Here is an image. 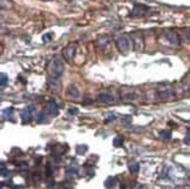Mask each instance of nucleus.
Returning a JSON list of instances; mask_svg holds the SVG:
<instances>
[{"label": "nucleus", "mask_w": 190, "mask_h": 189, "mask_svg": "<svg viewBox=\"0 0 190 189\" xmlns=\"http://www.w3.org/2000/svg\"><path fill=\"white\" fill-rule=\"evenodd\" d=\"M48 71L50 76H54V78H60L62 75V73L65 71V62L62 61V59L60 58H54L49 66H48Z\"/></svg>", "instance_id": "1"}, {"label": "nucleus", "mask_w": 190, "mask_h": 189, "mask_svg": "<svg viewBox=\"0 0 190 189\" xmlns=\"http://www.w3.org/2000/svg\"><path fill=\"white\" fill-rule=\"evenodd\" d=\"M166 38L171 45H178V44H180V38H178V35H177L174 31H168V32H166Z\"/></svg>", "instance_id": "5"}, {"label": "nucleus", "mask_w": 190, "mask_h": 189, "mask_svg": "<svg viewBox=\"0 0 190 189\" xmlns=\"http://www.w3.org/2000/svg\"><path fill=\"white\" fill-rule=\"evenodd\" d=\"M145 12H147V7H145V6L137 5V6L134 7V10H133V12H132L130 15H132V17H141Z\"/></svg>", "instance_id": "8"}, {"label": "nucleus", "mask_w": 190, "mask_h": 189, "mask_svg": "<svg viewBox=\"0 0 190 189\" xmlns=\"http://www.w3.org/2000/svg\"><path fill=\"white\" fill-rule=\"evenodd\" d=\"M108 39L106 38V37H101V38H99L97 39V45L100 46V47H104L107 44H108Z\"/></svg>", "instance_id": "14"}, {"label": "nucleus", "mask_w": 190, "mask_h": 189, "mask_svg": "<svg viewBox=\"0 0 190 189\" xmlns=\"http://www.w3.org/2000/svg\"><path fill=\"white\" fill-rule=\"evenodd\" d=\"M76 150H77V154H85V153H86V150H87V146H85V144H82V146H77Z\"/></svg>", "instance_id": "19"}, {"label": "nucleus", "mask_w": 190, "mask_h": 189, "mask_svg": "<svg viewBox=\"0 0 190 189\" xmlns=\"http://www.w3.org/2000/svg\"><path fill=\"white\" fill-rule=\"evenodd\" d=\"M74 54H75V47L74 46H68V47L65 48L64 51V55L66 59H73L74 58Z\"/></svg>", "instance_id": "9"}, {"label": "nucleus", "mask_w": 190, "mask_h": 189, "mask_svg": "<svg viewBox=\"0 0 190 189\" xmlns=\"http://www.w3.org/2000/svg\"><path fill=\"white\" fill-rule=\"evenodd\" d=\"M157 95H159V97H160L161 100H170V99L175 97V93H174V91H171V89L161 91V92H159Z\"/></svg>", "instance_id": "7"}, {"label": "nucleus", "mask_w": 190, "mask_h": 189, "mask_svg": "<svg viewBox=\"0 0 190 189\" xmlns=\"http://www.w3.org/2000/svg\"><path fill=\"white\" fill-rule=\"evenodd\" d=\"M13 112H14V109L13 108H6L4 112H2V116L4 119H6V120H12V116H13Z\"/></svg>", "instance_id": "12"}, {"label": "nucleus", "mask_w": 190, "mask_h": 189, "mask_svg": "<svg viewBox=\"0 0 190 189\" xmlns=\"http://www.w3.org/2000/svg\"><path fill=\"white\" fill-rule=\"evenodd\" d=\"M20 116H21V120H23V122H24V123H28V122L32 120V114H31V112H29L27 108L21 112Z\"/></svg>", "instance_id": "11"}, {"label": "nucleus", "mask_w": 190, "mask_h": 189, "mask_svg": "<svg viewBox=\"0 0 190 189\" xmlns=\"http://www.w3.org/2000/svg\"><path fill=\"white\" fill-rule=\"evenodd\" d=\"M7 82H8V76H7V74L1 73V76H0V85H1V88H5V86L7 85Z\"/></svg>", "instance_id": "13"}, {"label": "nucleus", "mask_w": 190, "mask_h": 189, "mask_svg": "<svg viewBox=\"0 0 190 189\" xmlns=\"http://www.w3.org/2000/svg\"><path fill=\"white\" fill-rule=\"evenodd\" d=\"M97 100H99L100 102H102V103H113V102L115 101L114 96L108 94V93H101V94H99Z\"/></svg>", "instance_id": "6"}, {"label": "nucleus", "mask_w": 190, "mask_h": 189, "mask_svg": "<svg viewBox=\"0 0 190 189\" xmlns=\"http://www.w3.org/2000/svg\"><path fill=\"white\" fill-rule=\"evenodd\" d=\"M69 113H77V109H75V108H73V109H69Z\"/></svg>", "instance_id": "24"}, {"label": "nucleus", "mask_w": 190, "mask_h": 189, "mask_svg": "<svg viewBox=\"0 0 190 189\" xmlns=\"http://www.w3.org/2000/svg\"><path fill=\"white\" fill-rule=\"evenodd\" d=\"M67 189H72V188H67Z\"/></svg>", "instance_id": "25"}, {"label": "nucleus", "mask_w": 190, "mask_h": 189, "mask_svg": "<svg viewBox=\"0 0 190 189\" xmlns=\"http://www.w3.org/2000/svg\"><path fill=\"white\" fill-rule=\"evenodd\" d=\"M114 116H113V115H109V116H108V118H107V120H106V122H108V121H113V120H114Z\"/></svg>", "instance_id": "23"}, {"label": "nucleus", "mask_w": 190, "mask_h": 189, "mask_svg": "<svg viewBox=\"0 0 190 189\" xmlns=\"http://www.w3.org/2000/svg\"><path fill=\"white\" fill-rule=\"evenodd\" d=\"M48 86L53 92H59L61 89V80L60 78H54V76H49L48 79Z\"/></svg>", "instance_id": "3"}, {"label": "nucleus", "mask_w": 190, "mask_h": 189, "mask_svg": "<svg viewBox=\"0 0 190 189\" xmlns=\"http://www.w3.org/2000/svg\"><path fill=\"white\" fill-rule=\"evenodd\" d=\"M67 94L69 95V96H72L73 99H77L80 93H79V89H77L74 85H71V86L68 87V89H67Z\"/></svg>", "instance_id": "10"}, {"label": "nucleus", "mask_w": 190, "mask_h": 189, "mask_svg": "<svg viewBox=\"0 0 190 189\" xmlns=\"http://www.w3.org/2000/svg\"><path fill=\"white\" fill-rule=\"evenodd\" d=\"M114 183H115V182H114V179H112V177H110V179H108V180L106 181V183H104V186H106L107 188H113V186H114Z\"/></svg>", "instance_id": "21"}, {"label": "nucleus", "mask_w": 190, "mask_h": 189, "mask_svg": "<svg viewBox=\"0 0 190 189\" xmlns=\"http://www.w3.org/2000/svg\"><path fill=\"white\" fill-rule=\"evenodd\" d=\"M45 112L48 113V114H50V115H54V116L58 115V113H59V107H58V105L55 103V101H53V100L48 101L47 103H46V106H45Z\"/></svg>", "instance_id": "4"}, {"label": "nucleus", "mask_w": 190, "mask_h": 189, "mask_svg": "<svg viewBox=\"0 0 190 189\" xmlns=\"http://www.w3.org/2000/svg\"><path fill=\"white\" fill-rule=\"evenodd\" d=\"M160 138H161L162 140H170V139H171V134H170L169 132L163 130V132L160 133Z\"/></svg>", "instance_id": "15"}, {"label": "nucleus", "mask_w": 190, "mask_h": 189, "mask_svg": "<svg viewBox=\"0 0 190 189\" xmlns=\"http://www.w3.org/2000/svg\"><path fill=\"white\" fill-rule=\"evenodd\" d=\"M128 167H129V170H130L132 173H137V171H139V168H140L137 163H129Z\"/></svg>", "instance_id": "17"}, {"label": "nucleus", "mask_w": 190, "mask_h": 189, "mask_svg": "<svg viewBox=\"0 0 190 189\" xmlns=\"http://www.w3.org/2000/svg\"><path fill=\"white\" fill-rule=\"evenodd\" d=\"M186 143H188V144H190V132L187 134V138H186Z\"/></svg>", "instance_id": "22"}, {"label": "nucleus", "mask_w": 190, "mask_h": 189, "mask_svg": "<svg viewBox=\"0 0 190 189\" xmlns=\"http://www.w3.org/2000/svg\"><path fill=\"white\" fill-rule=\"evenodd\" d=\"M116 46L119 48V51L121 53H128L132 48V41L129 39V37L127 35H122L118 38L116 40Z\"/></svg>", "instance_id": "2"}, {"label": "nucleus", "mask_w": 190, "mask_h": 189, "mask_svg": "<svg viewBox=\"0 0 190 189\" xmlns=\"http://www.w3.org/2000/svg\"><path fill=\"white\" fill-rule=\"evenodd\" d=\"M52 38H53V34L52 33H47V34L42 35V41L44 42H49L52 40Z\"/></svg>", "instance_id": "20"}, {"label": "nucleus", "mask_w": 190, "mask_h": 189, "mask_svg": "<svg viewBox=\"0 0 190 189\" xmlns=\"http://www.w3.org/2000/svg\"><path fill=\"white\" fill-rule=\"evenodd\" d=\"M113 142H114L113 144H114L115 147H122V144H123V140H122V138H121V136H119V138H115Z\"/></svg>", "instance_id": "18"}, {"label": "nucleus", "mask_w": 190, "mask_h": 189, "mask_svg": "<svg viewBox=\"0 0 190 189\" xmlns=\"http://www.w3.org/2000/svg\"><path fill=\"white\" fill-rule=\"evenodd\" d=\"M45 121H46V115L44 113H39L37 115V122L38 123H44Z\"/></svg>", "instance_id": "16"}]
</instances>
